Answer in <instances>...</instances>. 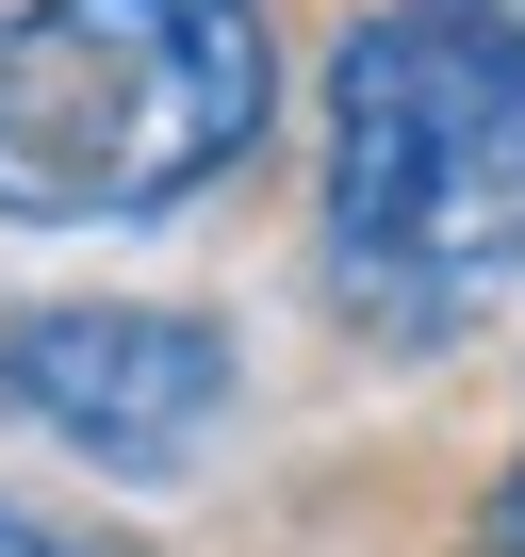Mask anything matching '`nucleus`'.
Segmentation results:
<instances>
[{"mask_svg": "<svg viewBox=\"0 0 525 557\" xmlns=\"http://www.w3.org/2000/svg\"><path fill=\"white\" fill-rule=\"evenodd\" d=\"M313 246L394 329L476 312L525 262V17L509 0H378L329 50Z\"/></svg>", "mask_w": 525, "mask_h": 557, "instance_id": "f257e3e1", "label": "nucleus"}, {"mask_svg": "<svg viewBox=\"0 0 525 557\" xmlns=\"http://www.w3.org/2000/svg\"><path fill=\"white\" fill-rule=\"evenodd\" d=\"M280 115L262 0H17L0 17V230H148Z\"/></svg>", "mask_w": 525, "mask_h": 557, "instance_id": "f03ea898", "label": "nucleus"}, {"mask_svg": "<svg viewBox=\"0 0 525 557\" xmlns=\"http://www.w3.org/2000/svg\"><path fill=\"white\" fill-rule=\"evenodd\" d=\"M0 410L34 443L164 492L197 475V443L230 426V329L213 312H148V296H83V312H17L0 329Z\"/></svg>", "mask_w": 525, "mask_h": 557, "instance_id": "7ed1b4c3", "label": "nucleus"}, {"mask_svg": "<svg viewBox=\"0 0 525 557\" xmlns=\"http://www.w3.org/2000/svg\"><path fill=\"white\" fill-rule=\"evenodd\" d=\"M476 557H525V459H509V492H492V524H476Z\"/></svg>", "mask_w": 525, "mask_h": 557, "instance_id": "20e7f679", "label": "nucleus"}, {"mask_svg": "<svg viewBox=\"0 0 525 557\" xmlns=\"http://www.w3.org/2000/svg\"><path fill=\"white\" fill-rule=\"evenodd\" d=\"M0 557H83L66 524H34V508H0Z\"/></svg>", "mask_w": 525, "mask_h": 557, "instance_id": "39448f33", "label": "nucleus"}, {"mask_svg": "<svg viewBox=\"0 0 525 557\" xmlns=\"http://www.w3.org/2000/svg\"><path fill=\"white\" fill-rule=\"evenodd\" d=\"M509 17H525V0H509Z\"/></svg>", "mask_w": 525, "mask_h": 557, "instance_id": "423d86ee", "label": "nucleus"}]
</instances>
